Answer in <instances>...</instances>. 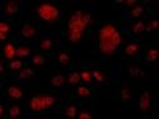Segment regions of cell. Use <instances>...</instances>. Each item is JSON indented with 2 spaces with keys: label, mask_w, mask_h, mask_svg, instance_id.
<instances>
[{
  "label": "cell",
  "mask_w": 159,
  "mask_h": 119,
  "mask_svg": "<svg viewBox=\"0 0 159 119\" xmlns=\"http://www.w3.org/2000/svg\"><path fill=\"white\" fill-rule=\"evenodd\" d=\"M96 22V16L84 9L68 12L65 20V40L70 45H77L86 40Z\"/></svg>",
  "instance_id": "obj_1"
},
{
  "label": "cell",
  "mask_w": 159,
  "mask_h": 119,
  "mask_svg": "<svg viewBox=\"0 0 159 119\" xmlns=\"http://www.w3.org/2000/svg\"><path fill=\"white\" fill-rule=\"evenodd\" d=\"M125 37L119 27L112 21H104L98 29L97 51L103 56H112L120 50Z\"/></svg>",
  "instance_id": "obj_2"
},
{
  "label": "cell",
  "mask_w": 159,
  "mask_h": 119,
  "mask_svg": "<svg viewBox=\"0 0 159 119\" xmlns=\"http://www.w3.org/2000/svg\"><path fill=\"white\" fill-rule=\"evenodd\" d=\"M61 102V94L57 92H36L26 102V110L31 114H43L51 112Z\"/></svg>",
  "instance_id": "obj_3"
},
{
  "label": "cell",
  "mask_w": 159,
  "mask_h": 119,
  "mask_svg": "<svg viewBox=\"0 0 159 119\" xmlns=\"http://www.w3.org/2000/svg\"><path fill=\"white\" fill-rule=\"evenodd\" d=\"M34 11L36 17L47 26L57 25L61 17V9L55 2H35Z\"/></svg>",
  "instance_id": "obj_4"
},
{
  "label": "cell",
  "mask_w": 159,
  "mask_h": 119,
  "mask_svg": "<svg viewBox=\"0 0 159 119\" xmlns=\"http://www.w3.org/2000/svg\"><path fill=\"white\" fill-rule=\"evenodd\" d=\"M39 36H40V26L31 20H26L21 27V37L26 41H34Z\"/></svg>",
  "instance_id": "obj_5"
},
{
  "label": "cell",
  "mask_w": 159,
  "mask_h": 119,
  "mask_svg": "<svg viewBox=\"0 0 159 119\" xmlns=\"http://www.w3.org/2000/svg\"><path fill=\"white\" fill-rule=\"evenodd\" d=\"M5 92V97L10 100H21L25 98L26 95V90L22 86L17 84V83H11L7 84L4 89Z\"/></svg>",
  "instance_id": "obj_6"
},
{
  "label": "cell",
  "mask_w": 159,
  "mask_h": 119,
  "mask_svg": "<svg viewBox=\"0 0 159 119\" xmlns=\"http://www.w3.org/2000/svg\"><path fill=\"white\" fill-rule=\"evenodd\" d=\"M142 52V46L138 41H128L120 47V56L133 58L138 57Z\"/></svg>",
  "instance_id": "obj_7"
},
{
  "label": "cell",
  "mask_w": 159,
  "mask_h": 119,
  "mask_svg": "<svg viewBox=\"0 0 159 119\" xmlns=\"http://www.w3.org/2000/svg\"><path fill=\"white\" fill-rule=\"evenodd\" d=\"M21 9V4L19 1H5L1 6V12L4 16L11 19V17H16L20 14Z\"/></svg>",
  "instance_id": "obj_8"
},
{
  "label": "cell",
  "mask_w": 159,
  "mask_h": 119,
  "mask_svg": "<svg viewBox=\"0 0 159 119\" xmlns=\"http://www.w3.org/2000/svg\"><path fill=\"white\" fill-rule=\"evenodd\" d=\"M7 119H22L24 118V107L20 103H9L6 104V115Z\"/></svg>",
  "instance_id": "obj_9"
},
{
  "label": "cell",
  "mask_w": 159,
  "mask_h": 119,
  "mask_svg": "<svg viewBox=\"0 0 159 119\" xmlns=\"http://www.w3.org/2000/svg\"><path fill=\"white\" fill-rule=\"evenodd\" d=\"M138 107L143 114H148L150 108H152V95L148 89H142L139 100H138Z\"/></svg>",
  "instance_id": "obj_10"
},
{
  "label": "cell",
  "mask_w": 159,
  "mask_h": 119,
  "mask_svg": "<svg viewBox=\"0 0 159 119\" xmlns=\"http://www.w3.org/2000/svg\"><path fill=\"white\" fill-rule=\"evenodd\" d=\"M15 32V26L11 20H1L0 21V41L6 42L7 38Z\"/></svg>",
  "instance_id": "obj_11"
},
{
  "label": "cell",
  "mask_w": 159,
  "mask_h": 119,
  "mask_svg": "<svg viewBox=\"0 0 159 119\" xmlns=\"http://www.w3.org/2000/svg\"><path fill=\"white\" fill-rule=\"evenodd\" d=\"M130 33L132 36L137 38L145 37V20L144 19H137L130 22Z\"/></svg>",
  "instance_id": "obj_12"
},
{
  "label": "cell",
  "mask_w": 159,
  "mask_h": 119,
  "mask_svg": "<svg viewBox=\"0 0 159 119\" xmlns=\"http://www.w3.org/2000/svg\"><path fill=\"white\" fill-rule=\"evenodd\" d=\"M55 60L62 64L63 67H71L73 64V61H72V57H71V53L63 48V47H60L55 51Z\"/></svg>",
  "instance_id": "obj_13"
},
{
  "label": "cell",
  "mask_w": 159,
  "mask_h": 119,
  "mask_svg": "<svg viewBox=\"0 0 159 119\" xmlns=\"http://www.w3.org/2000/svg\"><path fill=\"white\" fill-rule=\"evenodd\" d=\"M78 108H80V104L78 103H72V102H66L62 105H60L62 117L67 118V119L76 118L77 114H78Z\"/></svg>",
  "instance_id": "obj_14"
},
{
  "label": "cell",
  "mask_w": 159,
  "mask_h": 119,
  "mask_svg": "<svg viewBox=\"0 0 159 119\" xmlns=\"http://www.w3.org/2000/svg\"><path fill=\"white\" fill-rule=\"evenodd\" d=\"M57 47V42L52 37H43L39 42V50L43 55H50Z\"/></svg>",
  "instance_id": "obj_15"
},
{
  "label": "cell",
  "mask_w": 159,
  "mask_h": 119,
  "mask_svg": "<svg viewBox=\"0 0 159 119\" xmlns=\"http://www.w3.org/2000/svg\"><path fill=\"white\" fill-rule=\"evenodd\" d=\"M157 56H158V45L157 43H149L143 52V58L147 63L154 64L157 62Z\"/></svg>",
  "instance_id": "obj_16"
},
{
  "label": "cell",
  "mask_w": 159,
  "mask_h": 119,
  "mask_svg": "<svg viewBox=\"0 0 159 119\" xmlns=\"http://www.w3.org/2000/svg\"><path fill=\"white\" fill-rule=\"evenodd\" d=\"M1 53L6 62L15 60L16 58V43L14 41H6L2 46Z\"/></svg>",
  "instance_id": "obj_17"
},
{
  "label": "cell",
  "mask_w": 159,
  "mask_h": 119,
  "mask_svg": "<svg viewBox=\"0 0 159 119\" xmlns=\"http://www.w3.org/2000/svg\"><path fill=\"white\" fill-rule=\"evenodd\" d=\"M94 95V89L93 87L88 86V84H78L75 88V98H89Z\"/></svg>",
  "instance_id": "obj_18"
},
{
  "label": "cell",
  "mask_w": 159,
  "mask_h": 119,
  "mask_svg": "<svg viewBox=\"0 0 159 119\" xmlns=\"http://www.w3.org/2000/svg\"><path fill=\"white\" fill-rule=\"evenodd\" d=\"M148 12V9L147 6L143 4V2H137L134 6H132L129 10H128V14L130 15L132 19H143V16Z\"/></svg>",
  "instance_id": "obj_19"
},
{
  "label": "cell",
  "mask_w": 159,
  "mask_h": 119,
  "mask_svg": "<svg viewBox=\"0 0 159 119\" xmlns=\"http://www.w3.org/2000/svg\"><path fill=\"white\" fill-rule=\"evenodd\" d=\"M118 97L123 103H129L133 98V89L130 84H122L118 88Z\"/></svg>",
  "instance_id": "obj_20"
},
{
  "label": "cell",
  "mask_w": 159,
  "mask_h": 119,
  "mask_svg": "<svg viewBox=\"0 0 159 119\" xmlns=\"http://www.w3.org/2000/svg\"><path fill=\"white\" fill-rule=\"evenodd\" d=\"M32 53V46L27 43H19L16 46V58L17 60H25Z\"/></svg>",
  "instance_id": "obj_21"
},
{
  "label": "cell",
  "mask_w": 159,
  "mask_h": 119,
  "mask_svg": "<svg viewBox=\"0 0 159 119\" xmlns=\"http://www.w3.org/2000/svg\"><path fill=\"white\" fill-rule=\"evenodd\" d=\"M5 63H6L7 68L11 71V74H12V76L16 74V73H19L21 69H24V68L26 67L25 62L21 61V60H17V58H15V60H12V61H9V62H5Z\"/></svg>",
  "instance_id": "obj_22"
},
{
  "label": "cell",
  "mask_w": 159,
  "mask_h": 119,
  "mask_svg": "<svg viewBox=\"0 0 159 119\" xmlns=\"http://www.w3.org/2000/svg\"><path fill=\"white\" fill-rule=\"evenodd\" d=\"M92 78H93V83H98V84L106 83L108 81V77H107L106 72L99 67L92 69Z\"/></svg>",
  "instance_id": "obj_23"
},
{
  "label": "cell",
  "mask_w": 159,
  "mask_h": 119,
  "mask_svg": "<svg viewBox=\"0 0 159 119\" xmlns=\"http://www.w3.org/2000/svg\"><path fill=\"white\" fill-rule=\"evenodd\" d=\"M66 81H67V83H68L70 87H75L76 88L80 84V82H81L80 71L76 69V68H73L72 71H70L68 74H67V77H66Z\"/></svg>",
  "instance_id": "obj_24"
},
{
  "label": "cell",
  "mask_w": 159,
  "mask_h": 119,
  "mask_svg": "<svg viewBox=\"0 0 159 119\" xmlns=\"http://www.w3.org/2000/svg\"><path fill=\"white\" fill-rule=\"evenodd\" d=\"M80 78L84 84H91L93 83V78H92V69L88 66H83L81 72H80Z\"/></svg>",
  "instance_id": "obj_25"
},
{
  "label": "cell",
  "mask_w": 159,
  "mask_h": 119,
  "mask_svg": "<svg viewBox=\"0 0 159 119\" xmlns=\"http://www.w3.org/2000/svg\"><path fill=\"white\" fill-rule=\"evenodd\" d=\"M14 76L17 77V78H21V79H30V78L36 76V69L34 67H27L26 66L24 69H21L19 73H16Z\"/></svg>",
  "instance_id": "obj_26"
},
{
  "label": "cell",
  "mask_w": 159,
  "mask_h": 119,
  "mask_svg": "<svg viewBox=\"0 0 159 119\" xmlns=\"http://www.w3.org/2000/svg\"><path fill=\"white\" fill-rule=\"evenodd\" d=\"M65 81H66L65 74L63 73H57V74H55L50 78V86H52L55 88H61V87H63Z\"/></svg>",
  "instance_id": "obj_27"
},
{
  "label": "cell",
  "mask_w": 159,
  "mask_h": 119,
  "mask_svg": "<svg viewBox=\"0 0 159 119\" xmlns=\"http://www.w3.org/2000/svg\"><path fill=\"white\" fill-rule=\"evenodd\" d=\"M157 30H158V20L155 17H150L148 21H145V35L147 36L155 33Z\"/></svg>",
  "instance_id": "obj_28"
},
{
  "label": "cell",
  "mask_w": 159,
  "mask_h": 119,
  "mask_svg": "<svg viewBox=\"0 0 159 119\" xmlns=\"http://www.w3.org/2000/svg\"><path fill=\"white\" fill-rule=\"evenodd\" d=\"M45 55L41 53V52H37V53H34L32 57H31V64L34 68H39V67H42L45 64Z\"/></svg>",
  "instance_id": "obj_29"
},
{
  "label": "cell",
  "mask_w": 159,
  "mask_h": 119,
  "mask_svg": "<svg viewBox=\"0 0 159 119\" xmlns=\"http://www.w3.org/2000/svg\"><path fill=\"white\" fill-rule=\"evenodd\" d=\"M78 119H96V114H94V110L93 108H86V109H82L78 114H77Z\"/></svg>",
  "instance_id": "obj_30"
},
{
  "label": "cell",
  "mask_w": 159,
  "mask_h": 119,
  "mask_svg": "<svg viewBox=\"0 0 159 119\" xmlns=\"http://www.w3.org/2000/svg\"><path fill=\"white\" fill-rule=\"evenodd\" d=\"M129 74H130L132 78H137V77H139V76H143L144 73H143V71H142V68H140L139 64L130 63V64H129Z\"/></svg>",
  "instance_id": "obj_31"
},
{
  "label": "cell",
  "mask_w": 159,
  "mask_h": 119,
  "mask_svg": "<svg viewBox=\"0 0 159 119\" xmlns=\"http://www.w3.org/2000/svg\"><path fill=\"white\" fill-rule=\"evenodd\" d=\"M138 1H122V2H117V5H120V6H124L125 10H129L132 6H134Z\"/></svg>",
  "instance_id": "obj_32"
},
{
  "label": "cell",
  "mask_w": 159,
  "mask_h": 119,
  "mask_svg": "<svg viewBox=\"0 0 159 119\" xmlns=\"http://www.w3.org/2000/svg\"><path fill=\"white\" fill-rule=\"evenodd\" d=\"M6 115V104L0 102V119H4Z\"/></svg>",
  "instance_id": "obj_33"
},
{
  "label": "cell",
  "mask_w": 159,
  "mask_h": 119,
  "mask_svg": "<svg viewBox=\"0 0 159 119\" xmlns=\"http://www.w3.org/2000/svg\"><path fill=\"white\" fill-rule=\"evenodd\" d=\"M5 67H6V63H5V60H2L0 57V74H2L5 72Z\"/></svg>",
  "instance_id": "obj_34"
},
{
  "label": "cell",
  "mask_w": 159,
  "mask_h": 119,
  "mask_svg": "<svg viewBox=\"0 0 159 119\" xmlns=\"http://www.w3.org/2000/svg\"><path fill=\"white\" fill-rule=\"evenodd\" d=\"M2 79H4V78H2V77H1V76H0V84H1V83H2Z\"/></svg>",
  "instance_id": "obj_35"
},
{
  "label": "cell",
  "mask_w": 159,
  "mask_h": 119,
  "mask_svg": "<svg viewBox=\"0 0 159 119\" xmlns=\"http://www.w3.org/2000/svg\"><path fill=\"white\" fill-rule=\"evenodd\" d=\"M42 119H55V118H42Z\"/></svg>",
  "instance_id": "obj_36"
}]
</instances>
